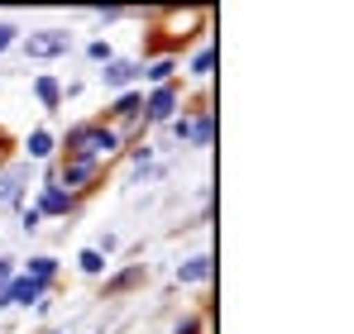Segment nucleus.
Here are the masks:
<instances>
[{
    "label": "nucleus",
    "mask_w": 354,
    "mask_h": 334,
    "mask_svg": "<svg viewBox=\"0 0 354 334\" xmlns=\"http://www.w3.org/2000/svg\"><path fill=\"white\" fill-rule=\"evenodd\" d=\"M211 139H216V115L196 110V129H192V144L187 148H211Z\"/></svg>",
    "instance_id": "nucleus-16"
},
{
    "label": "nucleus",
    "mask_w": 354,
    "mask_h": 334,
    "mask_svg": "<svg viewBox=\"0 0 354 334\" xmlns=\"http://www.w3.org/2000/svg\"><path fill=\"white\" fill-rule=\"evenodd\" d=\"M24 53L29 57H62V53H72V34H67V29L29 34V39H24Z\"/></svg>",
    "instance_id": "nucleus-8"
},
{
    "label": "nucleus",
    "mask_w": 354,
    "mask_h": 334,
    "mask_svg": "<svg viewBox=\"0 0 354 334\" xmlns=\"http://www.w3.org/2000/svg\"><path fill=\"white\" fill-rule=\"evenodd\" d=\"M139 115H144V91H139V86H134V91H120L115 101H111V106H106V115H101V119H106V124H124V129H129V124H139Z\"/></svg>",
    "instance_id": "nucleus-6"
},
{
    "label": "nucleus",
    "mask_w": 354,
    "mask_h": 334,
    "mask_svg": "<svg viewBox=\"0 0 354 334\" xmlns=\"http://www.w3.org/2000/svg\"><path fill=\"white\" fill-rule=\"evenodd\" d=\"M24 277L53 286V277H58V258H53V253H34V258H29V268H24Z\"/></svg>",
    "instance_id": "nucleus-14"
},
{
    "label": "nucleus",
    "mask_w": 354,
    "mask_h": 334,
    "mask_svg": "<svg viewBox=\"0 0 354 334\" xmlns=\"http://www.w3.org/2000/svg\"><path fill=\"white\" fill-rule=\"evenodd\" d=\"M149 282V268L144 263H129V268H120L115 277H106V301H115L124 291H134V286H144Z\"/></svg>",
    "instance_id": "nucleus-11"
},
{
    "label": "nucleus",
    "mask_w": 354,
    "mask_h": 334,
    "mask_svg": "<svg viewBox=\"0 0 354 334\" xmlns=\"http://www.w3.org/2000/svg\"><path fill=\"white\" fill-rule=\"evenodd\" d=\"M19 224H24V234H34V229H44V215H39V210L29 206V210L19 215Z\"/></svg>",
    "instance_id": "nucleus-24"
},
{
    "label": "nucleus",
    "mask_w": 354,
    "mask_h": 334,
    "mask_svg": "<svg viewBox=\"0 0 354 334\" xmlns=\"http://www.w3.org/2000/svg\"><path fill=\"white\" fill-rule=\"evenodd\" d=\"M173 334H206V320H201V315H187V320H182Z\"/></svg>",
    "instance_id": "nucleus-23"
},
{
    "label": "nucleus",
    "mask_w": 354,
    "mask_h": 334,
    "mask_svg": "<svg viewBox=\"0 0 354 334\" xmlns=\"http://www.w3.org/2000/svg\"><path fill=\"white\" fill-rule=\"evenodd\" d=\"M77 268H82L86 277H101L111 263H106V253H101V248H82V253H77Z\"/></svg>",
    "instance_id": "nucleus-17"
},
{
    "label": "nucleus",
    "mask_w": 354,
    "mask_h": 334,
    "mask_svg": "<svg viewBox=\"0 0 354 334\" xmlns=\"http://www.w3.org/2000/svg\"><path fill=\"white\" fill-rule=\"evenodd\" d=\"M34 96H39L44 110H58V106H62V81H58V77H48V72L34 77Z\"/></svg>",
    "instance_id": "nucleus-13"
},
{
    "label": "nucleus",
    "mask_w": 354,
    "mask_h": 334,
    "mask_svg": "<svg viewBox=\"0 0 354 334\" xmlns=\"http://www.w3.org/2000/svg\"><path fill=\"white\" fill-rule=\"evenodd\" d=\"M139 72H144V62H134V57H111L106 62V72H101V86L106 91H134V81H139Z\"/></svg>",
    "instance_id": "nucleus-7"
},
{
    "label": "nucleus",
    "mask_w": 354,
    "mask_h": 334,
    "mask_svg": "<svg viewBox=\"0 0 354 334\" xmlns=\"http://www.w3.org/2000/svg\"><path fill=\"white\" fill-rule=\"evenodd\" d=\"M120 148H124V134L106 119H82L58 139V158H86V163H101V167L111 163Z\"/></svg>",
    "instance_id": "nucleus-1"
},
{
    "label": "nucleus",
    "mask_w": 354,
    "mask_h": 334,
    "mask_svg": "<svg viewBox=\"0 0 354 334\" xmlns=\"http://www.w3.org/2000/svg\"><path fill=\"white\" fill-rule=\"evenodd\" d=\"M77 196H67L58 181H53V167H48V177H44V191H39V201H34V210L44 215V220H67V215H77Z\"/></svg>",
    "instance_id": "nucleus-4"
},
{
    "label": "nucleus",
    "mask_w": 354,
    "mask_h": 334,
    "mask_svg": "<svg viewBox=\"0 0 354 334\" xmlns=\"http://www.w3.org/2000/svg\"><path fill=\"white\" fill-rule=\"evenodd\" d=\"M19 196V172H5L0 177V201H15Z\"/></svg>",
    "instance_id": "nucleus-21"
},
{
    "label": "nucleus",
    "mask_w": 354,
    "mask_h": 334,
    "mask_svg": "<svg viewBox=\"0 0 354 334\" xmlns=\"http://www.w3.org/2000/svg\"><path fill=\"white\" fill-rule=\"evenodd\" d=\"M101 177H106V167L86 163V158H58V163H53V181H58L67 196H77V201H82L86 191H96Z\"/></svg>",
    "instance_id": "nucleus-2"
},
{
    "label": "nucleus",
    "mask_w": 354,
    "mask_h": 334,
    "mask_svg": "<svg viewBox=\"0 0 354 334\" xmlns=\"http://www.w3.org/2000/svg\"><path fill=\"white\" fill-rule=\"evenodd\" d=\"M177 72H182V62H177V53H163V57H149L139 77H144L149 86H173V81H177Z\"/></svg>",
    "instance_id": "nucleus-10"
},
{
    "label": "nucleus",
    "mask_w": 354,
    "mask_h": 334,
    "mask_svg": "<svg viewBox=\"0 0 354 334\" xmlns=\"http://www.w3.org/2000/svg\"><path fill=\"white\" fill-rule=\"evenodd\" d=\"M48 334H67V330H48Z\"/></svg>",
    "instance_id": "nucleus-27"
},
{
    "label": "nucleus",
    "mask_w": 354,
    "mask_h": 334,
    "mask_svg": "<svg viewBox=\"0 0 354 334\" xmlns=\"http://www.w3.org/2000/svg\"><path fill=\"white\" fill-rule=\"evenodd\" d=\"M129 163H134L139 172H144V167L153 163V144H134V148H129Z\"/></svg>",
    "instance_id": "nucleus-20"
},
{
    "label": "nucleus",
    "mask_w": 354,
    "mask_h": 334,
    "mask_svg": "<svg viewBox=\"0 0 354 334\" xmlns=\"http://www.w3.org/2000/svg\"><path fill=\"white\" fill-rule=\"evenodd\" d=\"M216 72V48L211 43H201L196 53H192V62H187V77H196V81H206Z\"/></svg>",
    "instance_id": "nucleus-15"
},
{
    "label": "nucleus",
    "mask_w": 354,
    "mask_h": 334,
    "mask_svg": "<svg viewBox=\"0 0 354 334\" xmlns=\"http://www.w3.org/2000/svg\"><path fill=\"white\" fill-rule=\"evenodd\" d=\"M211 277H216V258L211 253H196V258L177 263V286H206Z\"/></svg>",
    "instance_id": "nucleus-9"
},
{
    "label": "nucleus",
    "mask_w": 354,
    "mask_h": 334,
    "mask_svg": "<svg viewBox=\"0 0 354 334\" xmlns=\"http://www.w3.org/2000/svg\"><path fill=\"white\" fill-rule=\"evenodd\" d=\"M177 110H182V91H177V81H173V86H149L139 124H173Z\"/></svg>",
    "instance_id": "nucleus-3"
},
{
    "label": "nucleus",
    "mask_w": 354,
    "mask_h": 334,
    "mask_svg": "<svg viewBox=\"0 0 354 334\" xmlns=\"http://www.w3.org/2000/svg\"><path fill=\"white\" fill-rule=\"evenodd\" d=\"M86 57H91V62H101V67H106V62H111V57H115V48H111V39H91V43H86Z\"/></svg>",
    "instance_id": "nucleus-19"
},
{
    "label": "nucleus",
    "mask_w": 354,
    "mask_h": 334,
    "mask_svg": "<svg viewBox=\"0 0 354 334\" xmlns=\"http://www.w3.org/2000/svg\"><path fill=\"white\" fill-rule=\"evenodd\" d=\"M24 148H29V163H53L58 158V134L53 129H34L24 139Z\"/></svg>",
    "instance_id": "nucleus-12"
},
{
    "label": "nucleus",
    "mask_w": 354,
    "mask_h": 334,
    "mask_svg": "<svg viewBox=\"0 0 354 334\" xmlns=\"http://www.w3.org/2000/svg\"><path fill=\"white\" fill-rule=\"evenodd\" d=\"M15 43H19V29H15V24H5V19H0V53H10V48H15Z\"/></svg>",
    "instance_id": "nucleus-22"
},
{
    "label": "nucleus",
    "mask_w": 354,
    "mask_h": 334,
    "mask_svg": "<svg viewBox=\"0 0 354 334\" xmlns=\"http://www.w3.org/2000/svg\"><path fill=\"white\" fill-rule=\"evenodd\" d=\"M15 273H19V268H15V258H0V286L15 277Z\"/></svg>",
    "instance_id": "nucleus-26"
},
{
    "label": "nucleus",
    "mask_w": 354,
    "mask_h": 334,
    "mask_svg": "<svg viewBox=\"0 0 354 334\" xmlns=\"http://www.w3.org/2000/svg\"><path fill=\"white\" fill-rule=\"evenodd\" d=\"M168 129H173V139H177V144L187 148V144H192V129H196V110H182V115L173 119V124H168Z\"/></svg>",
    "instance_id": "nucleus-18"
},
{
    "label": "nucleus",
    "mask_w": 354,
    "mask_h": 334,
    "mask_svg": "<svg viewBox=\"0 0 354 334\" xmlns=\"http://www.w3.org/2000/svg\"><path fill=\"white\" fill-rule=\"evenodd\" d=\"M91 248H101V253L111 258V253H115V248H120V239H115V234H106V239H101V244H91Z\"/></svg>",
    "instance_id": "nucleus-25"
},
{
    "label": "nucleus",
    "mask_w": 354,
    "mask_h": 334,
    "mask_svg": "<svg viewBox=\"0 0 354 334\" xmlns=\"http://www.w3.org/2000/svg\"><path fill=\"white\" fill-rule=\"evenodd\" d=\"M48 296V286L34 277H24V273H15V277L0 286V311H10V306H39Z\"/></svg>",
    "instance_id": "nucleus-5"
}]
</instances>
